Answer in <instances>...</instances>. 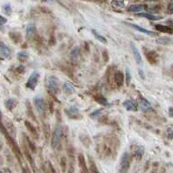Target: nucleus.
I'll return each mask as SVG.
<instances>
[{
	"label": "nucleus",
	"mask_w": 173,
	"mask_h": 173,
	"mask_svg": "<svg viewBox=\"0 0 173 173\" xmlns=\"http://www.w3.org/2000/svg\"><path fill=\"white\" fill-rule=\"evenodd\" d=\"M63 136V129L61 125H57L52 135V148L54 151H60L62 148V140Z\"/></svg>",
	"instance_id": "nucleus-1"
},
{
	"label": "nucleus",
	"mask_w": 173,
	"mask_h": 173,
	"mask_svg": "<svg viewBox=\"0 0 173 173\" xmlns=\"http://www.w3.org/2000/svg\"><path fill=\"white\" fill-rule=\"evenodd\" d=\"M45 84H46L47 89L52 94H56L58 92V90H59V83H58V78L55 76H49L46 78Z\"/></svg>",
	"instance_id": "nucleus-2"
},
{
	"label": "nucleus",
	"mask_w": 173,
	"mask_h": 173,
	"mask_svg": "<svg viewBox=\"0 0 173 173\" xmlns=\"http://www.w3.org/2000/svg\"><path fill=\"white\" fill-rule=\"evenodd\" d=\"M34 104H35V108L37 110V112L41 115H43L45 114V110H46V105H45V101L44 99L38 96V97H35V99H34Z\"/></svg>",
	"instance_id": "nucleus-3"
},
{
	"label": "nucleus",
	"mask_w": 173,
	"mask_h": 173,
	"mask_svg": "<svg viewBox=\"0 0 173 173\" xmlns=\"http://www.w3.org/2000/svg\"><path fill=\"white\" fill-rule=\"evenodd\" d=\"M130 162H131V158L128 152H125L122 157H121V161H120V171L121 172H126L130 167Z\"/></svg>",
	"instance_id": "nucleus-4"
},
{
	"label": "nucleus",
	"mask_w": 173,
	"mask_h": 173,
	"mask_svg": "<svg viewBox=\"0 0 173 173\" xmlns=\"http://www.w3.org/2000/svg\"><path fill=\"white\" fill-rule=\"evenodd\" d=\"M39 78H40V75L37 71H34L28 80H27V83H26V87L30 89H35V87L37 86V83H38V80H39Z\"/></svg>",
	"instance_id": "nucleus-5"
},
{
	"label": "nucleus",
	"mask_w": 173,
	"mask_h": 173,
	"mask_svg": "<svg viewBox=\"0 0 173 173\" xmlns=\"http://www.w3.org/2000/svg\"><path fill=\"white\" fill-rule=\"evenodd\" d=\"M11 54H12V52H11L10 48L7 47L4 42H0V55L5 59H7V58L11 57Z\"/></svg>",
	"instance_id": "nucleus-6"
},
{
	"label": "nucleus",
	"mask_w": 173,
	"mask_h": 173,
	"mask_svg": "<svg viewBox=\"0 0 173 173\" xmlns=\"http://www.w3.org/2000/svg\"><path fill=\"white\" fill-rule=\"evenodd\" d=\"M131 48H132V51H133V54H134V58H135V61L137 64H141L142 62V59H141V56L139 52V50L137 49V47L135 45L134 42H131Z\"/></svg>",
	"instance_id": "nucleus-7"
},
{
	"label": "nucleus",
	"mask_w": 173,
	"mask_h": 173,
	"mask_svg": "<svg viewBox=\"0 0 173 173\" xmlns=\"http://www.w3.org/2000/svg\"><path fill=\"white\" fill-rule=\"evenodd\" d=\"M127 25H129L130 26L134 27L135 30H137V31L142 33V34H145V35H152V36H156V35H157L156 33H154V32H152V31H149V30H147V29H145V28H143V27H141V26H140V25H134V24H127Z\"/></svg>",
	"instance_id": "nucleus-8"
},
{
	"label": "nucleus",
	"mask_w": 173,
	"mask_h": 173,
	"mask_svg": "<svg viewBox=\"0 0 173 173\" xmlns=\"http://www.w3.org/2000/svg\"><path fill=\"white\" fill-rule=\"evenodd\" d=\"M124 80H125V76L123 74V72L121 71H116L115 74V82L116 84L117 87H122L124 84Z\"/></svg>",
	"instance_id": "nucleus-9"
},
{
	"label": "nucleus",
	"mask_w": 173,
	"mask_h": 173,
	"mask_svg": "<svg viewBox=\"0 0 173 173\" xmlns=\"http://www.w3.org/2000/svg\"><path fill=\"white\" fill-rule=\"evenodd\" d=\"M139 105H140V108H141L142 111H148V110H151V109H152L151 105L150 104L146 99H144V98H140Z\"/></svg>",
	"instance_id": "nucleus-10"
},
{
	"label": "nucleus",
	"mask_w": 173,
	"mask_h": 173,
	"mask_svg": "<svg viewBox=\"0 0 173 173\" xmlns=\"http://www.w3.org/2000/svg\"><path fill=\"white\" fill-rule=\"evenodd\" d=\"M123 105H124L128 111H137V109H138L137 105L135 104L134 101H132V100H125V101L123 103Z\"/></svg>",
	"instance_id": "nucleus-11"
},
{
	"label": "nucleus",
	"mask_w": 173,
	"mask_h": 173,
	"mask_svg": "<svg viewBox=\"0 0 173 173\" xmlns=\"http://www.w3.org/2000/svg\"><path fill=\"white\" fill-rule=\"evenodd\" d=\"M63 90L67 95H71L75 92V87L69 82H65L63 84Z\"/></svg>",
	"instance_id": "nucleus-12"
},
{
	"label": "nucleus",
	"mask_w": 173,
	"mask_h": 173,
	"mask_svg": "<svg viewBox=\"0 0 173 173\" xmlns=\"http://www.w3.org/2000/svg\"><path fill=\"white\" fill-rule=\"evenodd\" d=\"M35 32H36V27L34 24H29L26 27V36L27 38L31 39L33 38V36L35 35Z\"/></svg>",
	"instance_id": "nucleus-13"
},
{
	"label": "nucleus",
	"mask_w": 173,
	"mask_h": 173,
	"mask_svg": "<svg viewBox=\"0 0 173 173\" xmlns=\"http://www.w3.org/2000/svg\"><path fill=\"white\" fill-rule=\"evenodd\" d=\"M145 8L144 5H132L129 6L128 11L133 12V13H139L140 11H142Z\"/></svg>",
	"instance_id": "nucleus-14"
},
{
	"label": "nucleus",
	"mask_w": 173,
	"mask_h": 173,
	"mask_svg": "<svg viewBox=\"0 0 173 173\" xmlns=\"http://www.w3.org/2000/svg\"><path fill=\"white\" fill-rule=\"evenodd\" d=\"M78 165H79V167L82 169V171H88L84 155H83V154H79L78 157Z\"/></svg>",
	"instance_id": "nucleus-15"
},
{
	"label": "nucleus",
	"mask_w": 173,
	"mask_h": 173,
	"mask_svg": "<svg viewBox=\"0 0 173 173\" xmlns=\"http://www.w3.org/2000/svg\"><path fill=\"white\" fill-rule=\"evenodd\" d=\"M137 15L139 16H141V17H145L147 19H150V20H160L161 19L162 17L161 16H156L154 15H151V14H146V13H140Z\"/></svg>",
	"instance_id": "nucleus-16"
},
{
	"label": "nucleus",
	"mask_w": 173,
	"mask_h": 173,
	"mask_svg": "<svg viewBox=\"0 0 173 173\" xmlns=\"http://www.w3.org/2000/svg\"><path fill=\"white\" fill-rule=\"evenodd\" d=\"M15 105H16V100L14 98H9L5 102V105L8 110H12L15 106Z\"/></svg>",
	"instance_id": "nucleus-17"
},
{
	"label": "nucleus",
	"mask_w": 173,
	"mask_h": 173,
	"mask_svg": "<svg viewBox=\"0 0 173 173\" xmlns=\"http://www.w3.org/2000/svg\"><path fill=\"white\" fill-rule=\"evenodd\" d=\"M155 28H157L159 31L163 32V33H167V34H171L172 33V30L170 27H167V26H164V25H156Z\"/></svg>",
	"instance_id": "nucleus-18"
},
{
	"label": "nucleus",
	"mask_w": 173,
	"mask_h": 173,
	"mask_svg": "<svg viewBox=\"0 0 173 173\" xmlns=\"http://www.w3.org/2000/svg\"><path fill=\"white\" fill-rule=\"evenodd\" d=\"M28 57H29L28 53H27L26 52H25V51H22V52H20L17 53V58H18V60L21 61V62H25V61H27Z\"/></svg>",
	"instance_id": "nucleus-19"
},
{
	"label": "nucleus",
	"mask_w": 173,
	"mask_h": 173,
	"mask_svg": "<svg viewBox=\"0 0 173 173\" xmlns=\"http://www.w3.org/2000/svg\"><path fill=\"white\" fill-rule=\"evenodd\" d=\"M91 32H92V34L94 35L95 38H96L97 40H98V41H99L100 42H102V43H106V39L105 38L103 35L98 34L96 30H92Z\"/></svg>",
	"instance_id": "nucleus-20"
},
{
	"label": "nucleus",
	"mask_w": 173,
	"mask_h": 173,
	"mask_svg": "<svg viewBox=\"0 0 173 173\" xmlns=\"http://www.w3.org/2000/svg\"><path fill=\"white\" fill-rule=\"evenodd\" d=\"M3 12H4L5 15H11V13H12V8H11V6H10L9 4H5V5H3Z\"/></svg>",
	"instance_id": "nucleus-21"
},
{
	"label": "nucleus",
	"mask_w": 173,
	"mask_h": 173,
	"mask_svg": "<svg viewBox=\"0 0 173 173\" xmlns=\"http://www.w3.org/2000/svg\"><path fill=\"white\" fill-rule=\"evenodd\" d=\"M113 5L116 7L123 8L125 7V0H113Z\"/></svg>",
	"instance_id": "nucleus-22"
},
{
	"label": "nucleus",
	"mask_w": 173,
	"mask_h": 173,
	"mask_svg": "<svg viewBox=\"0 0 173 173\" xmlns=\"http://www.w3.org/2000/svg\"><path fill=\"white\" fill-rule=\"evenodd\" d=\"M78 56H79V49L78 47H75L71 52V57L73 59H77L78 58Z\"/></svg>",
	"instance_id": "nucleus-23"
},
{
	"label": "nucleus",
	"mask_w": 173,
	"mask_h": 173,
	"mask_svg": "<svg viewBox=\"0 0 173 173\" xmlns=\"http://www.w3.org/2000/svg\"><path fill=\"white\" fill-rule=\"evenodd\" d=\"M166 136L168 139H173V126H169L166 129Z\"/></svg>",
	"instance_id": "nucleus-24"
},
{
	"label": "nucleus",
	"mask_w": 173,
	"mask_h": 173,
	"mask_svg": "<svg viewBox=\"0 0 173 173\" xmlns=\"http://www.w3.org/2000/svg\"><path fill=\"white\" fill-rule=\"evenodd\" d=\"M95 98H96V100L98 101V103H99V104L103 105H107V101H106V99H105V98H103L102 96L96 97Z\"/></svg>",
	"instance_id": "nucleus-25"
},
{
	"label": "nucleus",
	"mask_w": 173,
	"mask_h": 173,
	"mask_svg": "<svg viewBox=\"0 0 173 173\" xmlns=\"http://www.w3.org/2000/svg\"><path fill=\"white\" fill-rule=\"evenodd\" d=\"M25 125H26V127L30 130V132L32 133V134H34V135H36L37 133H36V130H35V128L29 123V122H25Z\"/></svg>",
	"instance_id": "nucleus-26"
},
{
	"label": "nucleus",
	"mask_w": 173,
	"mask_h": 173,
	"mask_svg": "<svg viewBox=\"0 0 173 173\" xmlns=\"http://www.w3.org/2000/svg\"><path fill=\"white\" fill-rule=\"evenodd\" d=\"M101 112H102V109H99V110H96V111H94L90 115H91V117H97V116H98L100 114H101Z\"/></svg>",
	"instance_id": "nucleus-27"
},
{
	"label": "nucleus",
	"mask_w": 173,
	"mask_h": 173,
	"mask_svg": "<svg viewBox=\"0 0 173 173\" xmlns=\"http://www.w3.org/2000/svg\"><path fill=\"white\" fill-rule=\"evenodd\" d=\"M61 166L62 168V171H64L65 169H66V161H65V158H62V160H61Z\"/></svg>",
	"instance_id": "nucleus-28"
},
{
	"label": "nucleus",
	"mask_w": 173,
	"mask_h": 173,
	"mask_svg": "<svg viewBox=\"0 0 173 173\" xmlns=\"http://www.w3.org/2000/svg\"><path fill=\"white\" fill-rule=\"evenodd\" d=\"M130 80H131V74L129 69H126V81H127V85L130 84Z\"/></svg>",
	"instance_id": "nucleus-29"
},
{
	"label": "nucleus",
	"mask_w": 173,
	"mask_h": 173,
	"mask_svg": "<svg viewBox=\"0 0 173 173\" xmlns=\"http://www.w3.org/2000/svg\"><path fill=\"white\" fill-rule=\"evenodd\" d=\"M6 19L5 17H3L2 15H0V27H2V25H4L6 23Z\"/></svg>",
	"instance_id": "nucleus-30"
},
{
	"label": "nucleus",
	"mask_w": 173,
	"mask_h": 173,
	"mask_svg": "<svg viewBox=\"0 0 173 173\" xmlns=\"http://www.w3.org/2000/svg\"><path fill=\"white\" fill-rule=\"evenodd\" d=\"M169 115L173 118V107H170L169 108Z\"/></svg>",
	"instance_id": "nucleus-31"
},
{
	"label": "nucleus",
	"mask_w": 173,
	"mask_h": 173,
	"mask_svg": "<svg viewBox=\"0 0 173 173\" xmlns=\"http://www.w3.org/2000/svg\"><path fill=\"white\" fill-rule=\"evenodd\" d=\"M169 11L173 14V3H171L170 5H169Z\"/></svg>",
	"instance_id": "nucleus-32"
},
{
	"label": "nucleus",
	"mask_w": 173,
	"mask_h": 173,
	"mask_svg": "<svg viewBox=\"0 0 173 173\" xmlns=\"http://www.w3.org/2000/svg\"><path fill=\"white\" fill-rule=\"evenodd\" d=\"M170 23H171V25L173 26V20H171V21H170Z\"/></svg>",
	"instance_id": "nucleus-33"
},
{
	"label": "nucleus",
	"mask_w": 173,
	"mask_h": 173,
	"mask_svg": "<svg viewBox=\"0 0 173 173\" xmlns=\"http://www.w3.org/2000/svg\"><path fill=\"white\" fill-rule=\"evenodd\" d=\"M1 115H2V112L0 111V117H1Z\"/></svg>",
	"instance_id": "nucleus-34"
},
{
	"label": "nucleus",
	"mask_w": 173,
	"mask_h": 173,
	"mask_svg": "<svg viewBox=\"0 0 173 173\" xmlns=\"http://www.w3.org/2000/svg\"><path fill=\"white\" fill-rule=\"evenodd\" d=\"M149 1H150V0H149Z\"/></svg>",
	"instance_id": "nucleus-35"
}]
</instances>
